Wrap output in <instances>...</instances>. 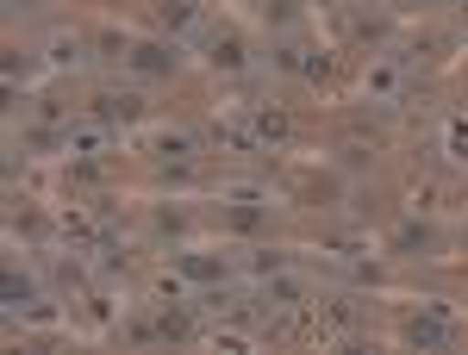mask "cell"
<instances>
[{
  "mask_svg": "<svg viewBox=\"0 0 468 355\" xmlns=\"http://www.w3.org/2000/svg\"><path fill=\"white\" fill-rule=\"evenodd\" d=\"M125 63H132V75H144V81H163V75H176V50H169V44H132V57H125Z\"/></svg>",
  "mask_w": 468,
  "mask_h": 355,
  "instance_id": "cell-1",
  "label": "cell"
},
{
  "mask_svg": "<svg viewBox=\"0 0 468 355\" xmlns=\"http://www.w3.org/2000/svg\"><path fill=\"white\" fill-rule=\"evenodd\" d=\"M13 6H32V0H13Z\"/></svg>",
  "mask_w": 468,
  "mask_h": 355,
  "instance_id": "cell-11",
  "label": "cell"
},
{
  "mask_svg": "<svg viewBox=\"0 0 468 355\" xmlns=\"http://www.w3.org/2000/svg\"><path fill=\"white\" fill-rule=\"evenodd\" d=\"M443 337H450V318H443V306H425L419 318H406V343H412V350H437Z\"/></svg>",
  "mask_w": 468,
  "mask_h": 355,
  "instance_id": "cell-2",
  "label": "cell"
},
{
  "mask_svg": "<svg viewBox=\"0 0 468 355\" xmlns=\"http://www.w3.org/2000/svg\"><path fill=\"white\" fill-rule=\"evenodd\" d=\"M406 6H425V0H406Z\"/></svg>",
  "mask_w": 468,
  "mask_h": 355,
  "instance_id": "cell-12",
  "label": "cell"
},
{
  "mask_svg": "<svg viewBox=\"0 0 468 355\" xmlns=\"http://www.w3.org/2000/svg\"><path fill=\"white\" fill-rule=\"evenodd\" d=\"M181 275L187 281H225V262L218 256H181Z\"/></svg>",
  "mask_w": 468,
  "mask_h": 355,
  "instance_id": "cell-4",
  "label": "cell"
},
{
  "mask_svg": "<svg viewBox=\"0 0 468 355\" xmlns=\"http://www.w3.org/2000/svg\"><path fill=\"white\" fill-rule=\"evenodd\" d=\"M0 299H6V306H26V299H32V281L6 268V275H0Z\"/></svg>",
  "mask_w": 468,
  "mask_h": 355,
  "instance_id": "cell-7",
  "label": "cell"
},
{
  "mask_svg": "<svg viewBox=\"0 0 468 355\" xmlns=\"http://www.w3.org/2000/svg\"><path fill=\"white\" fill-rule=\"evenodd\" d=\"M163 19L169 26H187V0H163Z\"/></svg>",
  "mask_w": 468,
  "mask_h": 355,
  "instance_id": "cell-10",
  "label": "cell"
},
{
  "mask_svg": "<svg viewBox=\"0 0 468 355\" xmlns=\"http://www.w3.org/2000/svg\"><path fill=\"white\" fill-rule=\"evenodd\" d=\"M425 244H431V224H399L394 249H425Z\"/></svg>",
  "mask_w": 468,
  "mask_h": 355,
  "instance_id": "cell-9",
  "label": "cell"
},
{
  "mask_svg": "<svg viewBox=\"0 0 468 355\" xmlns=\"http://www.w3.org/2000/svg\"><path fill=\"white\" fill-rule=\"evenodd\" d=\"M463 13H468V0H463Z\"/></svg>",
  "mask_w": 468,
  "mask_h": 355,
  "instance_id": "cell-13",
  "label": "cell"
},
{
  "mask_svg": "<svg viewBox=\"0 0 468 355\" xmlns=\"http://www.w3.org/2000/svg\"><path fill=\"white\" fill-rule=\"evenodd\" d=\"M94 107H101V119H132V112H138V100H132V94H101Z\"/></svg>",
  "mask_w": 468,
  "mask_h": 355,
  "instance_id": "cell-8",
  "label": "cell"
},
{
  "mask_svg": "<svg viewBox=\"0 0 468 355\" xmlns=\"http://www.w3.org/2000/svg\"><path fill=\"white\" fill-rule=\"evenodd\" d=\"M213 63L218 69H244V44L238 37H213Z\"/></svg>",
  "mask_w": 468,
  "mask_h": 355,
  "instance_id": "cell-6",
  "label": "cell"
},
{
  "mask_svg": "<svg viewBox=\"0 0 468 355\" xmlns=\"http://www.w3.org/2000/svg\"><path fill=\"white\" fill-rule=\"evenodd\" d=\"M187 330H194V318H187V312H156V318L144 324V337H169V343H181Z\"/></svg>",
  "mask_w": 468,
  "mask_h": 355,
  "instance_id": "cell-3",
  "label": "cell"
},
{
  "mask_svg": "<svg viewBox=\"0 0 468 355\" xmlns=\"http://www.w3.org/2000/svg\"><path fill=\"white\" fill-rule=\"evenodd\" d=\"M231 231H244V237H250V231H262V224H269V213H262V206H231Z\"/></svg>",
  "mask_w": 468,
  "mask_h": 355,
  "instance_id": "cell-5",
  "label": "cell"
}]
</instances>
